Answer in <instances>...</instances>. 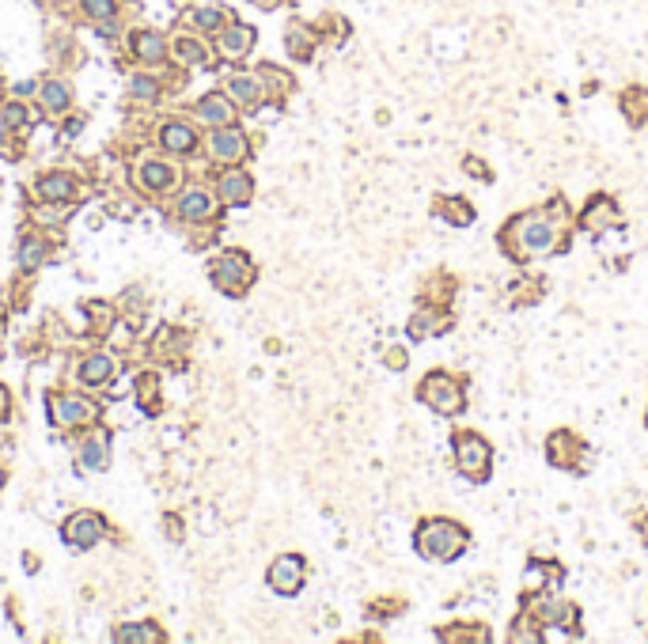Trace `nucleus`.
<instances>
[{
  "mask_svg": "<svg viewBox=\"0 0 648 644\" xmlns=\"http://www.w3.org/2000/svg\"><path fill=\"white\" fill-rule=\"evenodd\" d=\"M42 258H46V243H38V239L19 247V266H38Z\"/></svg>",
  "mask_w": 648,
  "mask_h": 644,
  "instance_id": "obj_29",
  "label": "nucleus"
},
{
  "mask_svg": "<svg viewBox=\"0 0 648 644\" xmlns=\"http://www.w3.org/2000/svg\"><path fill=\"white\" fill-rule=\"evenodd\" d=\"M137 57H141V61H160V57H163V38L152 35V31L137 35Z\"/></svg>",
  "mask_w": 648,
  "mask_h": 644,
  "instance_id": "obj_28",
  "label": "nucleus"
},
{
  "mask_svg": "<svg viewBox=\"0 0 648 644\" xmlns=\"http://www.w3.org/2000/svg\"><path fill=\"white\" fill-rule=\"evenodd\" d=\"M163 148H167V152H194V148H198V137H194V129L190 126L171 122V126H163Z\"/></svg>",
  "mask_w": 648,
  "mask_h": 644,
  "instance_id": "obj_19",
  "label": "nucleus"
},
{
  "mask_svg": "<svg viewBox=\"0 0 648 644\" xmlns=\"http://www.w3.org/2000/svg\"><path fill=\"white\" fill-rule=\"evenodd\" d=\"M118 641H160V633L156 629L133 626V629H118Z\"/></svg>",
  "mask_w": 648,
  "mask_h": 644,
  "instance_id": "obj_32",
  "label": "nucleus"
},
{
  "mask_svg": "<svg viewBox=\"0 0 648 644\" xmlns=\"http://www.w3.org/2000/svg\"><path fill=\"white\" fill-rule=\"evenodd\" d=\"M4 129H8V122H4V114H0V137H4Z\"/></svg>",
  "mask_w": 648,
  "mask_h": 644,
  "instance_id": "obj_40",
  "label": "nucleus"
},
{
  "mask_svg": "<svg viewBox=\"0 0 648 644\" xmlns=\"http://www.w3.org/2000/svg\"><path fill=\"white\" fill-rule=\"evenodd\" d=\"M288 50H292V57H300V61L311 57V50H315V35L307 31L304 23H292V27H288Z\"/></svg>",
  "mask_w": 648,
  "mask_h": 644,
  "instance_id": "obj_24",
  "label": "nucleus"
},
{
  "mask_svg": "<svg viewBox=\"0 0 648 644\" xmlns=\"http://www.w3.org/2000/svg\"><path fill=\"white\" fill-rule=\"evenodd\" d=\"M224 19H228V12H220V8H198L190 16V23L201 27V31H224Z\"/></svg>",
  "mask_w": 648,
  "mask_h": 644,
  "instance_id": "obj_27",
  "label": "nucleus"
},
{
  "mask_svg": "<svg viewBox=\"0 0 648 644\" xmlns=\"http://www.w3.org/2000/svg\"><path fill=\"white\" fill-rule=\"evenodd\" d=\"M546 451H550V463L561 466V470H580L584 444L576 440L573 432H554V436L546 440Z\"/></svg>",
  "mask_w": 648,
  "mask_h": 644,
  "instance_id": "obj_8",
  "label": "nucleus"
},
{
  "mask_svg": "<svg viewBox=\"0 0 648 644\" xmlns=\"http://www.w3.org/2000/svg\"><path fill=\"white\" fill-rule=\"evenodd\" d=\"M251 194H254V182L247 171H228L220 179V201H228V205H247Z\"/></svg>",
  "mask_w": 648,
  "mask_h": 644,
  "instance_id": "obj_13",
  "label": "nucleus"
},
{
  "mask_svg": "<svg viewBox=\"0 0 648 644\" xmlns=\"http://www.w3.org/2000/svg\"><path fill=\"white\" fill-rule=\"evenodd\" d=\"M228 91H232V99H239L243 107H254L262 99V80L258 76H232Z\"/></svg>",
  "mask_w": 648,
  "mask_h": 644,
  "instance_id": "obj_21",
  "label": "nucleus"
},
{
  "mask_svg": "<svg viewBox=\"0 0 648 644\" xmlns=\"http://www.w3.org/2000/svg\"><path fill=\"white\" fill-rule=\"evenodd\" d=\"M216 50L224 57H247L254 50V27H247V23H232V27H224L220 31V42H216Z\"/></svg>",
  "mask_w": 648,
  "mask_h": 644,
  "instance_id": "obj_10",
  "label": "nucleus"
},
{
  "mask_svg": "<svg viewBox=\"0 0 648 644\" xmlns=\"http://www.w3.org/2000/svg\"><path fill=\"white\" fill-rule=\"evenodd\" d=\"M54 410H65L61 413V421H91L95 406L80 402V398H61V402H54Z\"/></svg>",
  "mask_w": 648,
  "mask_h": 644,
  "instance_id": "obj_26",
  "label": "nucleus"
},
{
  "mask_svg": "<svg viewBox=\"0 0 648 644\" xmlns=\"http://www.w3.org/2000/svg\"><path fill=\"white\" fill-rule=\"evenodd\" d=\"M110 376H114V360L103 357V353H99V357H91V360H84V368H80V379H84L88 387H103Z\"/></svg>",
  "mask_w": 648,
  "mask_h": 644,
  "instance_id": "obj_20",
  "label": "nucleus"
},
{
  "mask_svg": "<svg viewBox=\"0 0 648 644\" xmlns=\"http://www.w3.org/2000/svg\"><path fill=\"white\" fill-rule=\"evenodd\" d=\"M0 315H4V311H0Z\"/></svg>",
  "mask_w": 648,
  "mask_h": 644,
  "instance_id": "obj_42",
  "label": "nucleus"
},
{
  "mask_svg": "<svg viewBox=\"0 0 648 644\" xmlns=\"http://www.w3.org/2000/svg\"><path fill=\"white\" fill-rule=\"evenodd\" d=\"M4 413H8V394L0 391V417H4Z\"/></svg>",
  "mask_w": 648,
  "mask_h": 644,
  "instance_id": "obj_39",
  "label": "nucleus"
},
{
  "mask_svg": "<svg viewBox=\"0 0 648 644\" xmlns=\"http://www.w3.org/2000/svg\"><path fill=\"white\" fill-rule=\"evenodd\" d=\"M270 588L277 591V595H296V591L304 588V557L296 554H285L277 557L270 565Z\"/></svg>",
  "mask_w": 648,
  "mask_h": 644,
  "instance_id": "obj_6",
  "label": "nucleus"
},
{
  "mask_svg": "<svg viewBox=\"0 0 648 644\" xmlns=\"http://www.w3.org/2000/svg\"><path fill=\"white\" fill-rule=\"evenodd\" d=\"M432 216H444V220L455 224V228H467L470 220H474V209H470L463 197H440V201L432 205Z\"/></svg>",
  "mask_w": 648,
  "mask_h": 644,
  "instance_id": "obj_15",
  "label": "nucleus"
},
{
  "mask_svg": "<svg viewBox=\"0 0 648 644\" xmlns=\"http://www.w3.org/2000/svg\"><path fill=\"white\" fill-rule=\"evenodd\" d=\"M107 436H91L84 440V448H80V466L84 470H103L107 466Z\"/></svg>",
  "mask_w": 648,
  "mask_h": 644,
  "instance_id": "obj_22",
  "label": "nucleus"
},
{
  "mask_svg": "<svg viewBox=\"0 0 648 644\" xmlns=\"http://www.w3.org/2000/svg\"><path fill=\"white\" fill-rule=\"evenodd\" d=\"M198 114H201V122H209V126H232L235 107L228 95H205L198 103Z\"/></svg>",
  "mask_w": 648,
  "mask_h": 644,
  "instance_id": "obj_14",
  "label": "nucleus"
},
{
  "mask_svg": "<svg viewBox=\"0 0 648 644\" xmlns=\"http://www.w3.org/2000/svg\"><path fill=\"white\" fill-rule=\"evenodd\" d=\"M23 118H27V110L19 107V103H12V107L4 110V122H8V126H23Z\"/></svg>",
  "mask_w": 648,
  "mask_h": 644,
  "instance_id": "obj_37",
  "label": "nucleus"
},
{
  "mask_svg": "<svg viewBox=\"0 0 648 644\" xmlns=\"http://www.w3.org/2000/svg\"><path fill=\"white\" fill-rule=\"evenodd\" d=\"M65 538H69V546L88 550V546H95V542L103 538V519L80 512V516H72L69 523H65Z\"/></svg>",
  "mask_w": 648,
  "mask_h": 644,
  "instance_id": "obj_9",
  "label": "nucleus"
},
{
  "mask_svg": "<svg viewBox=\"0 0 648 644\" xmlns=\"http://www.w3.org/2000/svg\"><path fill=\"white\" fill-rule=\"evenodd\" d=\"M254 8H262V12H273V8H281V0H251Z\"/></svg>",
  "mask_w": 648,
  "mask_h": 644,
  "instance_id": "obj_38",
  "label": "nucleus"
},
{
  "mask_svg": "<svg viewBox=\"0 0 648 644\" xmlns=\"http://www.w3.org/2000/svg\"><path fill=\"white\" fill-rule=\"evenodd\" d=\"M417 398L432 413H440V417H459V413L467 410V391H463V383L451 376V372H429V376L421 379Z\"/></svg>",
  "mask_w": 648,
  "mask_h": 644,
  "instance_id": "obj_3",
  "label": "nucleus"
},
{
  "mask_svg": "<svg viewBox=\"0 0 648 644\" xmlns=\"http://www.w3.org/2000/svg\"><path fill=\"white\" fill-rule=\"evenodd\" d=\"M209 148H213V156H216V160L235 163V160H243V152H247V137H243L239 129L220 126V133H216L213 141H209Z\"/></svg>",
  "mask_w": 648,
  "mask_h": 644,
  "instance_id": "obj_11",
  "label": "nucleus"
},
{
  "mask_svg": "<svg viewBox=\"0 0 648 644\" xmlns=\"http://www.w3.org/2000/svg\"><path fill=\"white\" fill-rule=\"evenodd\" d=\"M463 167H467V171H470V175H474L478 182H489V179H493V175H489V167H486L482 160H478V156H467V160H463Z\"/></svg>",
  "mask_w": 648,
  "mask_h": 644,
  "instance_id": "obj_35",
  "label": "nucleus"
},
{
  "mask_svg": "<svg viewBox=\"0 0 648 644\" xmlns=\"http://www.w3.org/2000/svg\"><path fill=\"white\" fill-rule=\"evenodd\" d=\"M251 277H254V269L243 254H224L213 269V281L224 288V292H232V296H239L243 288L251 285Z\"/></svg>",
  "mask_w": 648,
  "mask_h": 644,
  "instance_id": "obj_5",
  "label": "nucleus"
},
{
  "mask_svg": "<svg viewBox=\"0 0 648 644\" xmlns=\"http://www.w3.org/2000/svg\"><path fill=\"white\" fill-rule=\"evenodd\" d=\"M645 421H648V417H645Z\"/></svg>",
  "mask_w": 648,
  "mask_h": 644,
  "instance_id": "obj_43",
  "label": "nucleus"
},
{
  "mask_svg": "<svg viewBox=\"0 0 648 644\" xmlns=\"http://www.w3.org/2000/svg\"><path fill=\"white\" fill-rule=\"evenodd\" d=\"M451 322L440 307H421L414 319H410V338L421 341V338H432V334H444Z\"/></svg>",
  "mask_w": 648,
  "mask_h": 644,
  "instance_id": "obj_12",
  "label": "nucleus"
},
{
  "mask_svg": "<svg viewBox=\"0 0 648 644\" xmlns=\"http://www.w3.org/2000/svg\"><path fill=\"white\" fill-rule=\"evenodd\" d=\"M179 213L186 216V220H209V216L216 213V201L205 194V190H190V194H182Z\"/></svg>",
  "mask_w": 648,
  "mask_h": 644,
  "instance_id": "obj_17",
  "label": "nucleus"
},
{
  "mask_svg": "<svg viewBox=\"0 0 648 644\" xmlns=\"http://www.w3.org/2000/svg\"><path fill=\"white\" fill-rule=\"evenodd\" d=\"M561 235H565V205H561V197H554L546 209L512 216L504 224L501 243L516 262H527V258H542V254L558 251Z\"/></svg>",
  "mask_w": 648,
  "mask_h": 644,
  "instance_id": "obj_1",
  "label": "nucleus"
},
{
  "mask_svg": "<svg viewBox=\"0 0 648 644\" xmlns=\"http://www.w3.org/2000/svg\"><path fill=\"white\" fill-rule=\"evenodd\" d=\"M451 451H455L459 474H467L474 482H486L489 466H493V448H489L486 436H478V432H455L451 436Z\"/></svg>",
  "mask_w": 648,
  "mask_h": 644,
  "instance_id": "obj_4",
  "label": "nucleus"
},
{
  "mask_svg": "<svg viewBox=\"0 0 648 644\" xmlns=\"http://www.w3.org/2000/svg\"><path fill=\"white\" fill-rule=\"evenodd\" d=\"M133 95H137V99H156V84L144 80V76H133Z\"/></svg>",
  "mask_w": 648,
  "mask_h": 644,
  "instance_id": "obj_36",
  "label": "nucleus"
},
{
  "mask_svg": "<svg viewBox=\"0 0 648 644\" xmlns=\"http://www.w3.org/2000/svg\"><path fill=\"white\" fill-rule=\"evenodd\" d=\"M72 179L69 175H46V179L38 182V194L46 197V201H69L72 197Z\"/></svg>",
  "mask_w": 648,
  "mask_h": 644,
  "instance_id": "obj_23",
  "label": "nucleus"
},
{
  "mask_svg": "<svg viewBox=\"0 0 648 644\" xmlns=\"http://www.w3.org/2000/svg\"><path fill=\"white\" fill-rule=\"evenodd\" d=\"M561 610H565V603H561L558 595H550V591H546V595H535V603L527 607V614H531L539 626H558Z\"/></svg>",
  "mask_w": 648,
  "mask_h": 644,
  "instance_id": "obj_16",
  "label": "nucleus"
},
{
  "mask_svg": "<svg viewBox=\"0 0 648 644\" xmlns=\"http://www.w3.org/2000/svg\"><path fill=\"white\" fill-rule=\"evenodd\" d=\"M144 182H148V186H171V171H167L163 163H148V167H144Z\"/></svg>",
  "mask_w": 648,
  "mask_h": 644,
  "instance_id": "obj_31",
  "label": "nucleus"
},
{
  "mask_svg": "<svg viewBox=\"0 0 648 644\" xmlns=\"http://www.w3.org/2000/svg\"><path fill=\"white\" fill-rule=\"evenodd\" d=\"M175 54L186 61V65H201L205 61V50H201L198 42H190V38H182V42H175Z\"/></svg>",
  "mask_w": 648,
  "mask_h": 644,
  "instance_id": "obj_30",
  "label": "nucleus"
},
{
  "mask_svg": "<svg viewBox=\"0 0 648 644\" xmlns=\"http://www.w3.org/2000/svg\"><path fill=\"white\" fill-rule=\"evenodd\" d=\"M383 360H387V368H391V372H402V368L410 364V357H406V349H402V345H391Z\"/></svg>",
  "mask_w": 648,
  "mask_h": 644,
  "instance_id": "obj_34",
  "label": "nucleus"
},
{
  "mask_svg": "<svg viewBox=\"0 0 648 644\" xmlns=\"http://www.w3.org/2000/svg\"><path fill=\"white\" fill-rule=\"evenodd\" d=\"M618 220H622V213H618V205H614L611 197H595V201H588V209L580 216L584 232H592V235H603V232H611V228H618Z\"/></svg>",
  "mask_w": 648,
  "mask_h": 644,
  "instance_id": "obj_7",
  "label": "nucleus"
},
{
  "mask_svg": "<svg viewBox=\"0 0 648 644\" xmlns=\"http://www.w3.org/2000/svg\"><path fill=\"white\" fill-rule=\"evenodd\" d=\"M622 110H626V118H630L633 126H641L648 118V88H641V84H633V88L622 91Z\"/></svg>",
  "mask_w": 648,
  "mask_h": 644,
  "instance_id": "obj_18",
  "label": "nucleus"
},
{
  "mask_svg": "<svg viewBox=\"0 0 648 644\" xmlns=\"http://www.w3.org/2000/svg\"><path fill=\"white\" fill-rule=\"evenodd\" d=\"M42 99H46V110H65L72 103V91H69V84L50 80V84L42 88Z\"/></svg>",
  "mask_w": 648,
  "mask_h": 644,
  "instance_id": "obj_25",
  "label": "nucleus"
},
{
  "mask_svg": "<svg viewBox=\"0 0 648 644\" xmlns=\"http://www.w3.org/2000/svg\"><path fill=\"white\" fill-rule=\"evenodd\" d=\"M467 527L455 523V519H425L417 527V554L425 561H455V557L467 550Z\"/></svg>",
  "mask_w": 648,
  "mask_h": 644,
  "instance_id": "obj_2",
  "label": "nucleus"
},
{
  "mask_svg": "<svg viewBox=\"0 0 648 644\" xmlns=\"http://www.w3.org/2000/svg\"><path fill=\"white\" fill-rule=\"evenodd\" d=\"M0 482H4V478H0Z\"/></svg>",
  "mask_w": 648,
  "mask_h": 644,
  "instance_id": "obj_41",
  "label": "nucleus"
},
{
  "mask_svg": "<svg viewBox=\"0 0 648 644\" xmlns=\"http://www.w3.org/2000/svg\"><path fill=\"white\" fill-rule=\"evenodd\" d=\"M84 12L95 19H110L114 16V0H84Z\"/></svg>",
  "mask_w": 648,
  "mask_h": 644,
  "instance_id": "obj_33",
  "label": "nucleus"
}]
</instances>
